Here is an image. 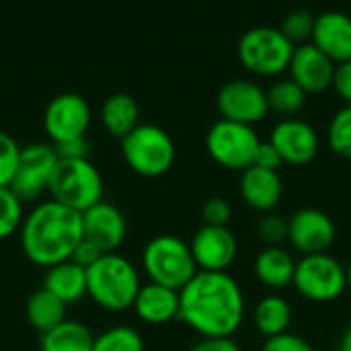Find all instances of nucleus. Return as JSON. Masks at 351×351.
Returning a JSON list of instances; mask_svg holds the SVG:
<instances>
[{"mask_svg":"<svg viewBox=\"0 0 351 351\" xmlns=\"http://www.w3.org/2000/svg\"><path fill=\"white\" fill-rule=\"evenodd\" d=\"M245 317V296L228 271H197L179 290V319L204 337H232Z\"/></svg>","mask_w":351,"mask_h":351,"instance_id":"f257e3e1","label":"nucleus"},{"mask_svg":"<svg viewBox=\"0 0 351 351\" xmlns=\"http://www.w3.org/2000/svg\"><path fill=\"white\" fill-rule=\"evenodd\" d=\"M82 239V214L53 199L37 204L23 220L21 228L25 255L45 267L72 259Z\"/></svg>","mask_w":351,"mask_h":351,"instance_id":"f03ea898","label":"nucleus"},{"mask_svg":"<svg viewBox=\"0 0 351 351\" xmlns=\"http://www.w3.org/2000/svg\"><path fill=\"white\" fill-rule=\"evenodd\" d=\"M86 288L95 302L105 308L121 311L134 306L142 288L134 263L119 253H103L86 267Z\"/></svg>","mask_w":351,"mask_h":351,"instance_id":"7ed1b4c3","label":"nucleus"},{"mask_svg":"<svg viewBox=\"0 0 351 351\" xmlns=\"http://www.w3.org/2000/svg\"><path fill=\"white\" fill-rule=\"evenodd\" d=\"M47 191L51 193L53 202L82 214L103 199V179L99 169L88 158H58Z\"/></svg>","mask_w":351,"mask_h":351,"instance_id":"20e7f679","label":"nucleus"},{"mask_svg":"<svg viewBox=\"0 0 351 351\" xmlns=\"http://www.w3.org/2000/svg\"><path fill=\"white\" fill-rule=\"evenodd\" d=\"M150 282L181 290L199 271L191 247L175 234H158L148 241L142 255Z\"/></svg>","mask_w":351,"mask_h":351,"instance_id":"39448f33","label":"nucleus"},{"mask_svg":"<svg viewBox=\"0 0 351 351\" xmlns=\"http://www.w3.org/2000/svg\"><path fill=\"white\" fill-rule=\"evenodd\" d=\"M294 47L296 45L282 33L280 27L257 25L239 37L237 53L247 70L274 76L282 74L290 66Z\"/></svg>","mask_w":351,"mask_h":351,"instance_id":"423d86ee","label":"nucleus"},{"mask_svg":"<svg viewBox=\"0 0 351 351\" xmlns=\"http://www.w3.org/2000/svg\"><path fill=\"white\" fill-rule=\"evenodd\" d=\"M121 152L136 173L156 177L171 169L175 160V142L160 125L138 123L121 138Z\"/></svg>","mask_w":351,"mask_h":351,"instance_id":"0eeeda50","label":"nucleus"},{"mask_svg":"<svg viewBox=\"0 0 351 351\" xmlns=\"http://www.w3.org/2000/svg\"><path fill=\"white\" fill-rule=\"evenodd\" d=\"M261 140L253 125L220 117L206 134V148L210 156L226 169H249L255 162Z\"/></svg>","mask_w":351,"mask_h":351,"instance_id":"6e6552de","label":"nucleus"},{"mask_svg":"<svg viewBox=\"0 0 351 351\" xmlns=\"http://www.w3.org/2000/svg\"><path fill=\"white\" fill-rule=\"evenodd\" d=\"M296 290L317 302H329L343 294L348 288L346 265L329 253L302 255L296 261L294 282Z\"/></svg>","mask_w":351,"mask_h":351,"instance_id":"1a4fd4ad","label":"nucleus"},{"mask_svg":"<svg viewBox=\"0 0 351 351\" xmlns=\"http://www.w3.org/2000/svg\"><path fill=\"white\" fill-rule=\"evenodd\" d=\"M56 165H58V156H56L53 146L43 144V142L29 144L21 148L19 169L8 187L23 204L33 202L47 189L49 177Z\"/></svg>","mask_w":351,"mask_h":351,"instance_id":"9d476101","label":"nucleus"},{"mask_svg":"<svg viewBox=\"0 0 351 351\" xmlns=\"http://www.w3.org/2000/svg\"><path fill=\"white\" fill-rule=\"evenodd\" d=\"M216 103L224 119L247 125L263 119L269 111L267 90L249 78H234L224 82L218 90Z\"/></svg>","mask_w":351,"mask_h":351,"instance_id":"9b49d317","label":"nucleus"},{"mask_svg":"<svg viewBox=\"0 0 351 351\" xmlns=\"http://www.w3.org/2000/svg\"><path fill=\"white\" fill-rule=\"evenodd\" d=\"M43 123L53 144L84 138V132L90 123V107L78 93L56 95L45 107Z\"/></svg>","mask_w":351,"mask_h":351,"instance_id":"f8f14e48","label":"nucleus"},{"mask_svg":"<svg viewBox=\"0 0 351 351\" xmlns=\"http://www.w3.org/2000/svg\"><path fill=\"white\" fill-rule=\"evenodd\" d=\"M288 239L302 255L327 253L335 241V222L319 208H300L288 218Z\"/></svg>","mask_w":351,"mask_h":351,"instance_id":"ddd939ff","label":"nucleus"},{"mask_svg":"<svg viewBox=\"0 0 351 351\" xmlns=\"http://www.w3.org/2000/svg\"><path fill=\"white\" fill-rule=\"evenodd\" d=\"M191 253L199 271H226L237 257L239 243L228 226L204 224L191 239Z\"/></svg>","mask_w":351,"mask_h":351,"instance_id":"4468645a","label":"nucleus"},{"mask_svg":"<svg viewBox=\"0 0 351 351\" xmlns=\"http://www.w3.org/2000/svg\"><path fill=\"white\" fill-rule=\"evenodd\" d=\"M269 142L278 148L284 162L290 165H304L319 152L317 130L300 117L280 119L271 130Z\"/></svg>","mask_w":351,"mask_h":351,"instance_id":"2eb2a0df","label":"nucleus"},{"mask_svg":"<svg viewBox=\"0 0 351 351\" xmlns=\"http://www.w3.org/2000/svg\"><path fill=\"white\" fill-rule=\"evenodd\" d=\"M125 228L121 210L105 199L82 212L84 241L93 243L101 253H115L125 239Z\"/></svg>","mask_w":351,"mask_h":351,"instance_id":"dca6fc26","label":"nucleus"},{"mask_svg":"<svg viewBox=\"0 0 351 351\" xmlns=\"http://www.w3.org/2000/svg\"><path fill=\"white\" fill-rule=\"evenodd\" d=\"M335 62L321 51L313 41L298 43L290 60V78L298 82L306 93H319L333 84Z\"/></svg>","mask_w":351,"mask_h":351,"instance_id":"f3484780","label":"nucleus"},{"mask_svg":"<svg viewBox=\"0 0 351 351\" xmlns=\"http://www.w3.org/2000/svg\"><path fill=\"white\" fill-rule=\"evenodd\" d=\"M311 41L335 64L351 60V16L343 10H325L317 14Z\"/></svg>","mask_w":351,"mask_h":351,"instance_id":"a211bd4d","label":"nucleus"},{"mask_svg":"<svg viewBox=\"0 0 351 351\" xmlns=\"http://www.w3.org/2000/svg\"><path fill=\"white\" fill-rule=\"evenodd\" d=\"M284 191V183L278 171L251 165L241 175V195L255 210H271L278 206Z\"/></svg>","mask_w":351,"mask_h":351,"instance_id":"6ab92c4d","label":"nucleus"},{"mask_svg":"<svg viewBox=\"0 0 351 351\" xmlns=\"http://www.w3.org/2000/svg\"><path fill=\"white\" fill-rule=\"evenodd\" d=\"M134 308L146 323H167L179 317V290L148 282L140 288L134 300Z\"/></svg>","mask_w":351,"mask_h":351,"instance_id":"aec40b11","label":"nucleus"},{"mask_svg":"<svg viewBox=\"0 0 351 351\" xmlns=\"http://www.w3.org/2000/svg\"><path fill=\"white\" fill-rule=\"evenodd\" d=\"M47 292H51L56 298H60L66 306L72 302H78L84 294H88L86 288V269L72 259L62 261L58 265L47 267L43 276V286Z\"/></svg>","mask_w":351,"mask_h":351,"instance_id":"412c9836","label":"nucleus"},{"mask_svg":"<svg viewBox=\"0 0 351 351\" xmlns=\"http://www.w3.org/2000/svg\"><path fill=\"white\" fill-rule=\"evenodd\" d=\"M296 261L284 247H263L255 259L257 278L271 288H284L294 282Z\"/></svg>","mask_w":351,"mask_h":351,"instance_id":"4be33fe9","label":"nucleus"},{"mask_svg":"<svg viewBox=\"0 0 351 351\" xmlns=\"http://www.w3.org/2000/svg\"><path fill=\"white\" fill-rule=\"evenodd\" d=\"M140 117V107L136 99L128 93H113L105 99L101 107V121L111 136L123 138L136 125Z\"/></svg>","mask_w":351,"mask_h":351,"instance_id":"5701e85b","label":"nucleus"},{"mask_svg":"<svg viewBox=\"0 0 351 351\" xmlns=\"http://www.w3.org/2000/svg\"><path fill=\"white\" fill-rule=\"evenodd\" d=\"M27 319L43 335L66 321V304L45 288H39L27 300Z\"/></svg>","mask_w":351,"mask_h":351,"instance_id":"b1692460","label":"nucleus"},{"mask_svg":"<svg viewBox=\"0 0 351 351\" xmlns=\"http://www.w3.org/2000/svg\"><path fill=\"white\" fill-rule=\"evenodd\" d=\"M93 333L76 321H64L41 335V351H93Z\"/></svg>","mask_w":351,"mask_h":351,"instance_id":"393cba45","label":"nucleus"},{"mask_svg":"<svg viewBox=\"0 0 351 351\" xmlns=\"http://www.w3.org/2000/svg\"><path fill=\"white\" fill-rule=\"evenodd\" d=\"M255 325L267 337L286 333L292 321V306L284 296H263L255 306Z\"/></svg>","mask_w":351,"mask_h":351,"instance_id":"a878e982","label":"nucleus"},{"mask_svg":"<svg viewBox=\"0 0 351 351\" xmlns=\"http://www.w3.org/2000/svg\"><path fill=\"white\" fill-rule=\"evenodd\" d=\"M304 101H306V90L298 82H294L290 76L288 78H278L267 88L269 109H274V111H278V113H282L286 117L300 111Z\"/></svg>","mask_w":351,"mask_h":351,"instance_id":"bb28decb","label":"nucleus"},{"mask_svg":"<svg viewBox=\"0 0 351 351\" xmlns=\"http://www.w3.org/2000/svg\"><path fill=\"white\" fill-rule=\"evenodd\" d=\"M93 351H144V339L136 329L117 325L95 337Z\"/></svg>","mask_w":351,"mask_h":351,"instance_id":"cd10ccee","label":"nucleus"},{"mask_svg":"<svg viewBox=\"0 0 351 351\" xmlns=\"http://www.w3.org/2000/svg\"><path fill=\"white\" fill-rule=\"evenodd\" d=\"M315 19L317 14H313L308 8H292L290 12H286V16L282 19V33L294 43H306L313 37L315 31Z\"/></svg>","mask_w":351,"mask_h":351,"instance_id":"c85d7f7f","label":"nucleus"},{"mask_svg":"<svg viewBox=\"0 0 351 351\" xmlns=\"http://www.w3.org/2000/svg\"><path fill=\"white\" fill-rule=\"evenodd\" d=\"M327 140L337 154L351 156V103H346L331 117L327 128Z\"/></svg>","mask_w":351,"mask_h":351,"instance_id":"c756f323","label":"nucleus"},{"mask_svg":"<svg viewBox=\"0 0 351 351\" xmlns=\"http://www.w3.org/2000/svg\"><path fill=\"white\" fill-rule=\"evenodd\" d=\"M23 222V202L10 187H0V239L10 237Z\"/></svg>","mask_w":351,"mask_h":351,"instance_id":"7c9ffc66","label":"nucleus"},{"mask_svg":"<svg viewBox=\"0 0 351 351\" xmlns=\"http://www.w3.org/2000/svg\"><path fill=\"white\" fill-rule=\"evenodd\" d=\"M21 160V146L16 140L0 130V187H8L14 179Z\"/></svg>","mask_w":351,"mask_h":351,"instance_id":"2f4dec72","label":"nucleus"},{"mask_svg":"<svg viewBox=\"0 0 351 351\" xmlns=\"http://www.w3.org/2000/svg\"><path fill=\"white\" fill-rule=\"evenodd\" d=\"M259 234L267 247H282V243L288 239V220L278 214H267L259 224Z\"/></svg>","mask_w":351,"mask_h":351,"instance_id":"473e14b6","label":"nucleus"},{"mask_svg":"<svg viewBox=\"0 0 351 351\" xmlns=\"http://www.w3.org/2000/svg\"><path fill=\"white\" fill-rule=\"evenodd\" d=\"M261 351H315V348L296 333H280L276 337H267Z\"/></svg>","mask_w":351,"mask_h":351,"instance_id":"72a5a7b5","label":"nucleus"},{"mask_svg":"<svg viewBox=\"0 0 351 351\" xmlns=\"http://www.w3.org/2000/svg\"><path fill=\"white\" fill-rule=\"evenodd\" d=\"M202 216L206 220V224H212V226H226L230 216H232V208L230 204L224 199V197H210L204 208H202Z\"/></svg>","mask_w":351,"mask_h":351,"instance_id":"f704fd0d","label":"nucleus"},{"mask_svg":"<svg viewBox=\"0 0 351 351\" xmlns=\"http://www.w3.org/2000/svg\"><path fill=\"white\" fill-rule=\"evenodd\" d=\"M53 150H56V156L62 158V160L86 158L88 144H86V138H74V140H66V142L53 144Z\"/></svg>","mask_w":351,"mask_h":351,"instance_id":"c9c22d12","label":"nucleus"},{"mask_svg":"<svg viewBox=\"0 0 351 351\" xmlns=\"http://www.w3.org/2000/svg\"><path fill=\"white\" fill-rule=\"evenodd\" d=\"M284 162V158L280 156L278 148L271 144V142H261L259 150H257V156H255V162L257 167L261 169H271V171H278L280 165Z\"/></svg>","mask_w":351,"mask_h":351,"instance_id":"e433bc0d","label":"nucleus"},{"mask_svg":"<svg viewBox=\"0 0 351 351\" xmlns=\"http://www.w3.org/2000/svg\"><path fill=\"white\" fill-rule=\"evenodd\" d=\"M333 86L335 90L351 103V60L348 62H339L335 66V76H333Z\"/></svg>","mask_w":351,"mask_h":351,"instance_id":"4c0bfd02","label":"nucleus"},{"mask_svg":"<svg viewBox=\"0 0 351 351\" xmlns=\"http://www.w3.org/2000/svg\"><path fill=\"white\" fill-rule=\"evenodd\" d=\"M189 351H241L232 337H204Z\"/></svg>","mask_w":351,"mask_h":351,"instance_id":"58836bf2","label":"nucleus"},{"mask_svg":"<svg viewBox=\"0 0 351 351\" xmlns=\"http://www.w3.org/2000/svg\"><path fill=\"white\" fill-rule=\"evenodd\" d=\"M101 255H103V253H101L93 243H88V241L82 239V243H80V245L76 247V251L72 253V261L78 263V265H82V267L86 269V267L93 265Z\"/></svg>","mask_w":351,"mask_h":351,"instance_id":"ea45409f","label":"nucleus"},{"mask_svg":"<svg viewBox=\"0 0 351 351\" xmlns=\"http://www.w3.org/2000/svg\"><path fill=\"white\" fill-rule=\"evenodd\" d=\"M339 351H351V325L346 329V333H343V337H341Z\"/></svg>","mask_w":351,"mask_h":351,"instance_id":"a19ab883","label":"nucleus"},{"mask_svg":"<svg viewBox=\"0 0 351 351\" xmlns=\"http://www.w3.org/2000/svg\"><path fill=\"white\" fill-rule=\"evenodd\" d=\"M346 278H348V286L351 288V257L350 261L346 263Z\"/></svg>","mask_w":351,"mask_h":351,"instance_id":"79ce46f5","label":"nucleus"}]
</instances>
